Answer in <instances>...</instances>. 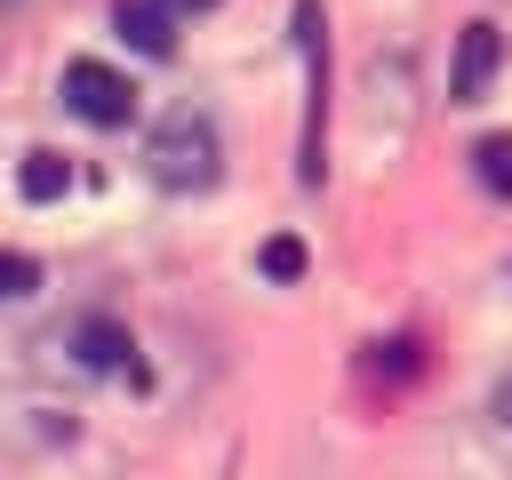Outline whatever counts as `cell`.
Here are the masks:
<instances>
[{"label": "cell", "mask_w": 512, "mask_h": 480, "mask_svg": "<svg viewBox=\"0 0 512 480\" xmlns=\"http://www.w3.org/2000/svg\"><path fill=\"white\" fill-rule=\"evenodd\" d=\"M216 168H224L216 120H208L200 104L160 112V128L144 136V176H152L160 192H208V184H216Z\"/></svg>", "instance_id": "1"}, {"label": "cell", "mask_w": 512, "mask_h": 480, "mask_svg": "<svg viewBox=\"0 0 512 480\" xmlns=\"http://www.w3.org/2000/svg\"><path fill=\"white\" fill-rule=\"evenodd\" d=\"M296 56H304V136H296V184L320 192L328 176V152H320V128H328V16L320 0H296Z\"/></svg>", "instance_id": "2"}, {"label": "cell", "mask_w": 512, "mask_h": 480, "mask_svg": "<svg viewBox=\"0 0 512 480\" xmlns=\"http://www.w3.org/2000/svg\"><path fill=\"white\" fill-rule=\"evenodd\" d=\"M64 104H72L88 128H120V120L136 112V88H128V72H112L104 56H72V64H64Z\"/></svg>", "instance_id": "3"}, {"label": "cell", "mask_w": 512, "mask_h": 480, "mask_svg": "<svg viewBox=\"0 0 512 480\" xmlns=\"http://www.w3.org/2000/svg\"><path fill=\"white\" fill-rule=\"evenodd\" d=\"M496 64H504V32H496L488 16L464 24V32H456V64H448V104H480L488 80H496Z\"/></svg>", "instance_id": "4"}, {"label": "cell", "mask_w": 512, "mask_h": 480, "mask_svg": "<svg viewBox=\"0 0 512 480\" xmlns=\"http://www.w3.org/2000/svg\"><path fill=\"white\" fill-rule=\"evenodd\" d=\"M112 24L128 32V48H136V56H176V24H168V8H160V0H120V8H112Z\"/></svg>", "instance_id": "5"}, {"label": "cell", "mask_w": 512, "mask_h": 480, "mask_svg": "<svg viewBox=\"0 0 512 480\" xmlns=\"http://www.w3.org/2000/svg\"><path fill=\"white\" fill-rule=\"evenodd\" d=\"M16 192H24V200H64V192H72V160H64V152H24Z\"/></svg>", "instance_id": "6"}, {"label": "cell", "mask_w": 512, "mask_h": 480, "mask_svg": "<svg viewBox=\"0 0 512 480\" xmlns=\"http://www.w3.org/2000/svg\"><path fill=\"white\" fill-rule=\"evenodd\" d=\"M472 176H480L496 200H512V136H480V144H472Z\"/></svg>", "instance_id": "7"}, {"label": "cell", "mask_w": 512, "mask_h": 480, "mask_svg": "<svg viewBox=\"0 0 512 480\" xmlns=\"http://www.w3.org/2000/svg\"><path fill=\"white\" fill-rule=\"evenodd\" d=\"M256 264H264V280H296V272H304V240H296V232H272V240L256 248Z\"/></svg>", "instance_id": "8"}, {"label": "cell", "mask_w": 512, "mask_h": 480, "mask_svg": "<svg viewBox=\"0 0 512 480\" xmlns=\"http://www.w3.org/2000/svg\"><path fill=\"white\" fill-rule=\"evenodd\" d=\"M416 368H424V360H416V336H392V344H368V376H392V384H400V376H416Z\"/></svg>", "instance_id": "9"}, {"label": "cell", "mask_w": 512, "mask_h": 480, "mask_svg": "<svg viewBox=\"0 0 512 480\" xmlns=\"http://www.w3.org/2000/svg\"><path fill=\"white\" fill-rule=\"evenodd\" d=\"M80 352H88V368H120V360H128V336L104 328V320H88V328H80Z\"/></svg>", "instance_id": "10"}, {"label": "cell", "mask_w": 512, "mask_h": 480, "mask_svg": "<svg viewBox=\"0 0 512 480\" xmlns=\"http://www.w3.org/2000/svg\"><path fill=\"white\" fill-rule=\"evenodd\" d=\"M32 288H40V264L16 256V248H0V304H16V296H32Z\"/></svg>", "instance_id": "11"}, {"label": "cell", "mask_w": 512, "mask_h": 480, "mask_svg": "<svg viewBox=\"0 0 512 480\" xmlns=\"http://www.w3.org/2000/svg\"><path fill=\"white\" fill-rule=\"evenodd\" d=\"M496 416H504V424H512V376H504V384H496Z\"/></svg>", "instance_id": "12"}, {"label": "cell", "mask_w": 512, "mask_h": 480, "mask_svg": "<svg viewBox=\"0 0 512 480\" xmlns=\"http://www.w3.org/2000/svg\"><path fill=\"white\" fill-rule=\"evenodd\" d=\"M160 8H216V0H160Z\"/></svg>", "instance_id": "13"}]
</instances>
